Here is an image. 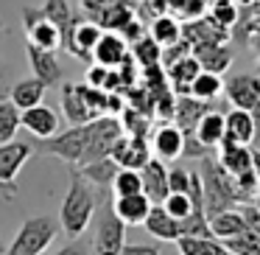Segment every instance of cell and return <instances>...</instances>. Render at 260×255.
I'll return each instance as SVG.
<instances>
[{"label":"cell","instance_id":"ac0fdd59","mask_svg":"<svg viewBox=\"0 0 260 255\" xmlns=\"http://www.w3.org/2000/svg\"><path fill=\"white\" fill-rule=\"evenodd\" d=\"M112 210L126 227H137L148 219V210H151V202H148L146 193H135V196H112Z\"/></svg>","mask_w":260,"mask_h":255},{"label":"cell","instance_id":"d590c367","mask_svg":"<svg viewBox=\"0 0 260 255\" xmlns=\"http://www.w3.org/2000/svg\"><path fill=\"white\" fill-rule=\"evenodd\" d=\"M112 196H135V193H143V180H140V171H129V168H120L112 180Z\"/></svg>","mask_w":260,"mask_h":255},{"label":"cell","instance_id":"ee69618b","mask_svg":"<svg viewBox=\"0 0 260 255\" xmlns=\"http://www.w3.org/2000/svg\"><path fill=\"white\" fill-rule=\"evenodd\" d=\"M252 205H254V208L260 210V188H257V193H254V202H252Z\"/></svg>","mask_w":260,"mask_h":255},{"label":"cell","instance_id":"3957f363","mask_svg":"<svg viewBox=\"0 0 260 255\" xmlns=\"http://www.w3.org/2000/svg\"><path fill=\"white\" fill-rule=\"evenodd\" d=\"M90 135H92V124L70 126L64 132H56L48 140H37L34 149L42 154H53V157H59V160H64V163L79 168L84 154H87V146H90Z\"/></svg>","mask_w":260,"mask_h":255},{"label":"cell","instance_id":"5b68a950","mask_svg":"<svg viewBox=\"0 0 260 255\" xmlns=\"http://www.w3.org/2000/svg\"><path fill=\"white\" fill-rule=\"evenodd\" d=\"M34 143L28 140H12L0 146V191L12 199L17 193V174L34 154Z\"/></svg>","mask_w":260,"mask_h":255},{"label":"cell","instance_id":"c3c4849f","mask_svg":"<svg viewBox=\"0 0 260 255\" xmlns=\"http://www.w3.org/2000/svg\"><path fill=\"white\" fill-rule=\"evenodd\" d=\"M241 3H252V0H241Z\"/></svg>","mask_w":260,"mask_h":255},{"label":"cell","instance_id":"e575fe53","mask_svg":"<svg viewBox=\"0 0 260 255\" xmlns=\"http://www.w3.org/2000/svg\"><path fill=\"white\" fill-rule=\"evenodd\" d=\"M162 210L171 216V219H176V221L190 219L193 213H204V210L193 208V199L187 196V193H168V196H165V202H162Z\"/></svg>","mask_w":260,"mask_h":255},{"label":"cell","instance_id":"8fae6325","mask_svg":"<svg viewBox=\"0 0 260 255\" xmlns=\"http://www.w3.org/2000/svg\"><path fill=\"white\" fill-rule=\"evenodd\" d=\"M104 29L95 23V20L90 17H79L73 25V34H70V42L64 45V51L70 53V56L76 59H90L92 62V48H95V42L101 40Z\"/></svg>","mask_w":260,"mask_h":255},{"label":"cell","instance_id":"52a82bcc","mask_svg":"<svg viewBox=\"0 0 260 255\" xmlns=\"http://www.w3.org/2000/svg\"><path fill=\"white\" fill-rule=\"evenodd\" d=\"M224 96L232 104V109H246L252 112L260 101V76L254 73H238L224 81Z\"/></svg>","mask_w":260,"mask_h":255},{"label":"cell","instance_id":"cb8c5ba5","mask_svg":"<svg viewBox=\"0 0 260 255\" xmlns=\"http://www.w3.org/2000/svg\"><path fill=\"white\" fill-rule=\"evenodd\" d=\"M210 233H213V238H218V241H226V238L238 236L241 230H246V216H243L241 208H232V210H224V213H215L210 216Z\"/></svg>","mask_w":260,"mask_h":255},{"label":"cell","instance_id":"5bb4252c","mask_svg":"<svg viewBox=\"0 0 260 255\" xmlns=\"http://www.w3.org/2000/svg\"><path fill=\"white\" fill-rule=\"evenodd\" d=\"M190 53L199 62V68L207 70V73H215V76H224L232 65V51L224 42H202V45H193Z\"/></svg>","mask_w":260,"mask_h":255},{"label":"cell","instance_id":"ffe728a7","mask_svg":"<svg viewBox=\"0 0 260 255\" xmlns=\"http://www.w3.org/2000/svg\"><path fill=\"white\" fill-rule=\"evenodd\" d=\"M143 227L148 230V236H154L157 241H179L182 238V224L176 219H171L162 210V205H151L148 210V219L143 221Z\"/></svg>","mask_w":260,"mask_h":255},{"label":"cell","instance_id":"7402d4cb","mask_svg":"<svg viewBox=\"0 0 260 255\" xmlns=\"http://www.w3.org/2000/svg\"><path fill=\"white\" fill-rule=\"evenodd\" d=\"M207 109H213L207 101H196L193 96H179L176 98V109H174V124L182 129V135H193L199 118Z\"/></svg>","mask_w":260,"mask_h":255},{"label":"cell","instance_id":"4dcf8cb0","mask_svg":"<svg viewBox=\"0 0 260 255\" xmlns=\"http://www.w3.org/2000/svg\"><path fill=\"white\" fill-rule=\"evenodd\" d=\"M20 126H23V112L9 98H0V146L17 140L14 135L20 132Z\"/></svg>","mask_w":260,"mask_h":255},{"label":"cell","instance_id":"2e32d148","mask_svg":"<svg viewBox=\"0 0 260 255\" xmlns=\"http://www.w3.org/2000/svg\"><path fill=\"white\" fill-rule=\"evenodd\" d=\"M193 137H196L199 143H202L207 152H213V149H218L221 143H224L226 137V121H224V112H218V109H207V112L199 118L196 129H193Z\"/></svg>","mask_w":260,"mask_h":255},{"label":"cell","instance_id":"8992f818","mask_svg":"<svg viewBox=\"0 0 260 255\" xmlns=\"http://www.w3.org/2000/svg\"><path fill=\"white\" fill-rule=\"evenodd\" d=\"M23 29L25 37H28V45L53 53L62 48V31L42 14V9H31V6L23 9Z\"/></svg>","mask_w":260,"mask_h":255},{"label":"cell","instance_id":"ab89813d","mask_svg":"<svg viewBox=\"0 0 260 255\" xmlns=\"http://www.w3.org/2000/svg\"><path fill=\"white\" fill-rule=\"evenodd\" d=\"M120 255H162L157 244H126Z\"/></svg>","mask_w":260,"mask_h":255},{"label":"cell","instance_id":"836d02e7","mask_svg":"<svg viewBox=\"0 0 260 255\" xmlns=\"http://www.w3.org/2000/svg\"><path fill=\"white\" fill-rule=\"evenodd\" d=\"M132 59L143 68H157L159 59H162V48L151 40V37H140L137 42H132Z\"/></svg>","mask_w":260,"mask_h":255},{"label":"cell","instance_id":"83f0119b","mask_svg":"<svg viewBox=\"0 0 260 255\" xmlns=\"http://www.w3.org/2000/svg\"><path fill=\"white\" fill-rule=\"evenodd\" d=\"M81 177H84L87 182H92L95 188H109L115 180V174H118V163H115L112 157H104V160H95V163H87L81 165Z\"/></svg>","mask_w":260,"mask_h":255},{"label":"cell","instance_id":"30bf717a","mask_svg":"<svg viewBox=\"0 0 260 255\" xmlns=\"http://www.w3.org/2000/svg\"><path fill=\"white\" fill-rule=\"evenodd\" d=\"M62 115L70 126H84L98 118L87 104L84 84H62Z\"/></svg>","mask_w":260,"mask_h":255},{"label":"cell","instance_id":"7dc6e473","mask_svg":"<svg viewBox=\"0 0 260 255\" xmlns=\"http://www.w3.org/2000/svg\"><path fill=\"white\" fill-rule=\"evenodd\" d=\"M257 76H260V56H257Z\"/></svg>","mask_w":260,"mask_h":255},{"label":"cell","instance_id":"603a6c76","mask_svg":"<svg viewBox=\"0 0 260 255\" xmlns=\"http://www.w3.org/2000/svg\"><path fill=\"white\" fill-rule=\"evenodd\" d=\"M45 90H48V87L42 84L40 79H34V76H31V79H20L17 84H12V90H9V101H12L20 112H25V109L42 104Z\"/></svg>","mask_w":260,"mask_h":255},{"label":"cell","instance_id":"4316f807","mask_svg":"<svg viewBox=\"0 0 260 255\" xmlns=\"http://www.w3.org/2000/svg\"><path fill=\"white\" fill-rule=\"evenodd\" d=\"M148 37H151L159 48H171V45H176V42H182V23L174 14H159V17L151 20Z\"/></svg>","mask_w":260,"mask_h":255},{"label":"cell","instance_id":"f6af8a7d","mask_svg":"<svg viewBox=\"0 0 260 255\" xmlns=\"http://www.w3.org/2000/svg\"><path fill=\"white\" fill-rule=\"evenodd\" d=\"M3 73H6V70H3V59H0V81H3Z\"/></svg>","mask_w":260,"mask_h":255},{"label":"cell","instance_id":"484cf974","mask_svg":"<svg viewBox=\"0 0 260 255\" xmlns=\"http://www.w3.org/2000/svg\"><path fill=\"white\" fill-rule=\"evenodd\" d=\"M137 14H135V6H132L129 0H115L112 6L107 9V12H101L98 14V20L95 23L101 25L104 31H112V34H120V31L126 29V25L135 20Z\"/></svg>","mask_w":260,"mask_h":255},{"label":"cell","instance_id":"4fadbf2b","mask_svg":"<svg viewBox=\"0 0 260 255\" xmlns=\"http://www.w3.org/2000/svg\"><path fill=\"white\" fill-rule=\"evenodd\" d=\"M140 180H143V193L148 196L151 205H162L168 196V165L162 160L151 157L146 165L140 168Z\"/></svg>","mask_w":260,"mask_h":255},{"label":"cell","instance_id":"44dd1931","mask_svg":"<svg viewBox=\"0 0 260 255\" xmlns=\"http://www.w3.org/2000/svg\"><path fill=\"white\" fill-rule=\"evenodd\" d=\"M224 121H226V140L238 143V146H249L252 140H257L252 112H246V109H230L224 115Z\"/></svg>","mask_w":260,"mask_h":255},{"label":"cell","instance_id":"7a4b0ae2","mask_svg":"<svg viewBox=\"0 0 260 255\" xmlns=\"http://www.w3.org/2000/svg\"><path fill=\"white\" fill-rule=\"evenodd\" d=\"M56 233H59V219H53L48 213L31 216L20 224L17 236L3 249V255H42L48 249V244L56 238Z\"/></svg>","mask_w":260,"mask_h":255},{"label":"cell","instance_id":"9a60e30c","mask_svg":"<svg viewBox=\"0 0 260 255\" xmlns=\"http://www.w3.org/2000/svg\"><path fill=\"white\" fill-rule=\"evenodd\" d=\"M25 53L31 59V70H34V79H40L45 87H53L62 81L64 70L59 65L56 53L53 51H42V48H34V45H25Z\"/></svg>","mask_w":260,"mask_h":255},{"label":"cell","instance_id":"b9f144b4","mask_svg":"<svg viewBox=\"0 0 260 255\" xmlns=\"http://www.w3.org/2000/svg\"><path fill=\"white\" fill-rule=\"evenodd\" d=\"M252 171L257 174V180H260V149H252Z\"/></svg>","mask_w":260,"mask_h":255},{"label":"cell","instance_id":"d6986e66","mask_svg":"<svg viewBox=\"0 0 260 255\" xmlns=\"http://www.w3.org/2000/svg\"><path fill=\"white\" fill-rule=\"evenodd\" d=\"M215 163L226 171L230 177H241L246 171H252V149L249 146H238V143L226 140L218 146V160Z\"/></svg>","mask_w":260,"mask_h":255},{"label":"cell","instance_id":"8d00e7d4","mask_svg":"<svg viewBox=\"0 0 260 255\" xmlns=\"http://www.w3.org/2000/svg\"><path fill=\"white\" fill-rule=\"evenodd\" d=\"M210 23L213 25H218L221 31H226L232 23H238V9H235V3L232 0H215L213 3V9H210Z\"/></svg>","mask_w":260,"mask_h":255},{"label":"cell","instance_id":"74e56055","mask_svg":"<svg viewBox=\"0 0 260 255\" xmlns=\"http://www.w3.org/2000/svg\"><path fill=\"white\" fill-rule=\"evenodd\" d=\"M168 191L171 193L190 191V171L187 168H168Z\"/></svg>","mask_w":260,"mask_h":255},{"label":"cell","instance_id":"7bdbcfd3","mask_svg":"<svg viewBox=\"0 0 260 255\" xmlns=\"http://www.w3.org/2000/svg\"><path fill=\"white\" fill-rule=\"evenodd\" d=\"M252 121H254V129H257V137H260V101H257V107L252 109Z\"/></svg>","mask_w":260,"mask_h":255},{"label":"cell","instance_id":"e0dca14e","mask_svg":"<svg viewBox=\"0 0 260 255\" xmlns=\"http://www.w3.org/2000/svg\"><path fill=\"white\" fill-rule=\"evenodd\" d=\"M23 126L37 140H48V137H53L59 132V115L51 107H45V104H37V107L23 112Z\"/></svg>","mask_w":260,"mask_h":255},{"label":"cell","instance_id":"f35d334b","mask_svg":"<svg viewBox=\"0 0 260 255\" xmlns=\"http://www.w3.org/2000/svg\"><path fill=\"white\" fill-rule=\"evenodd\" d=\"M112 3H115V0H81V9L87 12V17H90V20H98V14L107 12Z\"/></svg>","mask_w":260,"mask_h":255},{"label":"cell","instance_id":"bcb514c9","mask_svg":"<svg viewBox=\"0 0 260 255\" xmlns=\"http://www.w3.org/2000/svg\"><path fill=\"white\" fill-rule=\"evenodd\" d=\"M3 249H6V247H3V241H0V255H3Z\"/></svg>","mask_w":260,"mask_h":255},{"label":"cell","instance_id":"277c9868","mask_svg":"<svg viewBox=\"0 0 260 255\" xmlns=\"http://www.w3.org/2000/svg\"><path fill=\"white\" fill-rule=\"evenodd\" d=\"M123 247H126V224L115 216L112 199H104V202L98 205L92 252L95 255H120Z\"/></svg>","mask_w":260,"mask_h":255},{"label":"cell","instance_id":"f1b7e54d","mask_svg":"<svg viewBox=\"0 0 260 255\" xmlns=\"http://www.w3.org/2000/svg\"><path fill=\"white\" fill-rule=\"evenodd\" d=\"M224 93V79L215 73H207V70H202V73L193 79L190 90H187V96H193L196 101H215V98Z\"/></svg>","mask_w":260,"mask_h":255},{"label":"cell","instance_id":"9c48e42d","mask_svg":"<svg viewBox=\"0 0 260 255\" xmlns=\"http://www.w3.org/2000/svg\"><path fill=\"white\" fill-rule=\"evenodd\" d=\"M148 146H151V157L162 160V163H171V160L182 157V152H185V135H182V129L174 121L171 124H159L151 132Z\"/></svg>","mask_w":260,"mask_h":255},{"label":"cell","instance_id":"60d3db41","mask_svg":"<svg viewBox=\"0 0 260 255\" xmlns=\"http://www.w3.org/2000/svg\"><path fill=\"white\" fill-rule=\"evenodd\" d=\"M53 255H92V252H90V247H87V244H81V241H70L68 247L56 249Z\"/></svg>","mask_w":260,"mask_h":255},{"label":"cell","instance_id":"ba28073f","mask_svg":"<svg viewBox=\"0 0 260 255\" xmlns=\"http://www.w3.org/2000/svg\"><path fill=\"white\" fill-rule=\"evenodd\" d=\"M109 157L118 163V168L140 171L143 165L151 160V146H148V140L140 137V135H123L118 143H115V149H112Z\"/></svg>","mask_w":260,"mask_h":255},{"label":"cell","instance_id":"f546056e","mask_svg":"<svg viewBox=\"0 0 260 255\" xmlns=\"http://www.w3.org/2000/svg\"><path fill=\"white\" fill-rule=\"evenodd\" d=\"M199 73H202V68H199V62L193 59V53H190V56H185V59H179V62H174L168 68L171 84H174L179 93H185V96H187V90H190L193 79H196Z\"/></svg>","mask_w":260,"mask_h":255},{"label":"cell","instance_id":"d4e9b609","mask_svg":"<svg viewBox=\"0 0 260 255\" xmlns=\"http://www.w3.org/2000/svg\"><path fill=\"white\" fill-rule=\"evenodd\" d=\"M42 14L62 31V48L70 42V34H73V25H76V14L70 9L68 0H45V6H42Z\"/></svg>","mask_w":260,"mask_h":255},{"label":"cell","instance_id":"1f68e13d","mask_svg":"<svg viewBox=\"0 0 260 255\" xmlns=\"http://www.w3.org/2000/svg\"><path fill=\"white\" fill-rule=\"evenodd\" d=\"M179 255H230V249L224 247V241L218 238H187L182 236L176 241Z\"/></svg>","mask_w":260,"mask_h":255},{"label":"cell","instance_id":"6da1fadb","mask_svg":"<svg viewBox=\"0 0 260 255\" xmlns=\"http://www.w3.org/2000/svg\"><path fill=\"white\" fill-rule=\"evenodd\" d=\"M98 210V193H95V185L87 182L81 177L79 168H73L70 174V185H68V193H64L62 205H59V227L68 233V238H81L84 230L90 227L92 216Z\"/></svg>","mask_w":260,"mask_h":255},{"label":"cell","instance_id":"681fc988","mask_svg":"<svg viewBox=\"0 0 260 255\" xmlns=\"http://www.w3.org/2000/svg\"><path fill=\"white\" fill-rule=\"evenodd\" d=\"M42 255H45V252H42Z\"/></svg>","mask_w":260,"mask_h":255},{"label":"cell","instance_id":"d6a6232c","mask_svg":"<svg viewBox=\"0 0 260 255\" xmlns=\"http://www.w3.org/2000/svg\"><path fill=\"white\" fill-rule=\"evenodd\" d=\"M224 247L235 255H260V227H246L238 236L226 238Z\"/></svg>","mask_w":260,"mask_h":255},{"label":"cell","instance_id":"7c38bea8","mask_svg":"<svg viewBox=\"0 0 260 255\" xmlns=\"http://www.w3.org/2000/svg\"><path fill=\"white\" fill-rule=\"evenodd\" d=\"M129 59V42L123 40L120 34H112V31H104L101 40L95 42L92 48V62L101 65V68L118 70L120 65Z\"/></svg>","mask_w":260,"mask_h":255}]
</instances>
